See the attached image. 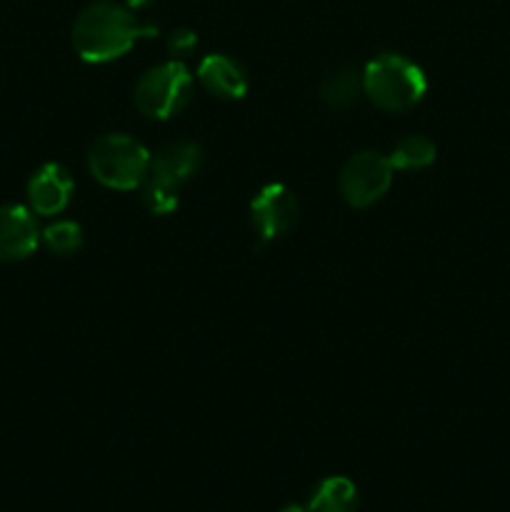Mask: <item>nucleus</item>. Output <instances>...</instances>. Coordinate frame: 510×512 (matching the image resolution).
Here are the masks:
<instances>
[{
  "mask_svg": "<svg viewBox=\"0 0 510 512\" xmlns=\"http://www.w3.org/2000/svg\"><path fill=\"white\" fill-rule=\"evenodd\" d=\"M193 93V75L180 60L155 65L135 83V108L153 120H168L188 105Z\"/></svg>",
  "mask_w": 510,
  "mask_h": 512,
  "instance_id": "nucleus-5",
  "label": "nucleus"
},
{
  "mask_svg": "<svg viewBox=\"0 0 510 512\" xmlns=\"http://www.w3.org/2000/svg\"><path fill=\"white\" fill-rule=\"evenodd\" d=\"M280 512H308V508H305V505H285Z\"/></svg>",
  "mask_w": 510,
  "mask_h": 512,
  "instance_id": "nucleus-17",
  "label": "nucleus"
},
{
  "mask_svg": "<svg viewBox=\"0 0 510 512\" xmlns=\"http://www.w3.org/2000/svg\"><path fill=\"white\" fill-rule=\"evenodd\" d=\"M73 178L60 163H45L30 175L28 180V203L30 210L38 215H58L68 208L73 195Z\"/></svg>",
  "mask_w": 510,
  "mask_h": 512,
  "instance_id": "nucleus-9",
  "label": "nucleus"
},
{
  "mask_svg": "<svg viewBox=\"0 0 510 512\" xmlns=\"http://www.w3.org/2000/svg\"><path fill=\"white\" fill-rule=\"evenodd\" d=\"M435 143L425 135H405L395 143L393 153H390V163H393V170H420L428 168L435 160Z\"/></svg>",
  "mask_w": 510,
  "mask_h": 512,
  "instance_id": "nucleus-12",
  "label": "nucleus"
},
{
  "mask_svg": "<svg viewBox=\"0 0 510 512\" xmlns=\"http://www.w3.org/2000/svg\"><path fill=\"white\" fill-rule=\"evenodd\" d=\"M360 90H363V75L355 73L353 68L335 70L320 85V95L330 108H348L358 100Z\"/></svg>",
  "mask_w": 510,
  "mask_h": 512,
  "instance_id": "nucleus-13",
  "label": "nucleus"
},
{
  "mask_svg": "<svg viewBox=\"0 0 510 512\" xmlns=\"http://www.w3.org/2000/svg\"><path fill=\"white\" fill-rule=\"evenodd\" d=\"M308 512H355L358 510V488L343 475L325 478L308 500Z\"/></svg>",
  "mask_w": 510,
  "mask_h": 512,
  "instance_id": "nucleus-11",
  "label": "nucleus"
},
{
  "mask_svg": "<svg viewBox=\"0 0 510 512\" xmlns=\"http://www.w3.org/2000/svg\"><path fill=\"white\" fill-rule=\"evenodd\" d=\"M88 170L105 188L133 190L148 178L150 153L125 133L100 135L88 148Z\"/></svg>",
  "mask_w": 510,
  "mask_h": 512,
  "instance_id": "nucleus-4",
  "label": "nucleus"
},
{
  "mask_svg": "<svg viewBox=\"0 0 510 512\" xmlns=\"http://www.w3.org/2000/svg\"><path fill=\"white\" fill-rule=\"evenodd\" d=\"M203 153L195 143L178 140L150 158L148 178L143 180V203L153 215H170L178 208V193L200 168Z\"/></svg>",
  "mask_w": 510,
  "mask_h": 512,
  "instance_id": "nucleus-3",
  "label": "nucleus"
},
{
  "mask_svg": "<svg viewBox=\"0 0 510 512\" xmlns=\"http://www.w3.org/2000/svg\"><path fill=\"white\" fill-rule=\"evenodd\" d=\"M198 80L215 98L238 100L248 93V75H245L243 65L223 53L205 55L200 60Z\"/></svg>",
  "mask_w": 510,
  "mask_h": 512,
  "instance_id": "nucleus-10",
  "label": "nucleus"
},
{
  "mask_svg": "<svg viewBox=\"0 0 510 512\" xmlns=\"http://www.w3.org/2000/svg\"><path fill=\"white\" fill-rule=\"evenodd\" d=\"M140 35H155V28H143L125 5L98 0L75 18L73 48L88 63H108L128 53Z\"/></svg>",
  "mask_w": 510,
  "mask_h": 512,
  "instance_id": "nucleus-1",
  "label": "nucleus"
},
{
  "mask_svg": "<svg viewBox=\"0 0 510 512\" xmlns=\"http://www.w3.org/2000/svg\"><path fill=\"white\" fill-rule=\"evenodd\" d=\"M150 3H153V0H125V5H128V8H133V10L145 8V5H150Z\"/></svg>",
  "mask_w": 510,
  "mask_h": 512,
  "instance_id": "nucleus-16",
  "label": "nucleus"
},
{
  "mask_svg": "<svg viewBox=\"0 0 510 512\" xmlns=\"http://www.w3.org/2000/svg\"><path fill=\"white\" fill-rule=\"evenodd\" d=\"M195 45H198V38H195L193 30H188V28L173 30V33H170V38H168L170 55H188L190 50L195 48Z\"/></svg>",
  "mask_w": 510,
  "mask_h": 512,
  "instance_id": "nucleus-15",
  "label": "nucleus"
},
{
  "mask_svg": "<svg viewBox=\"0 0 510 512\" xmlns=\"http://www.w3.org/2000/svg\"><path fill=\"white\" fill-rule=\"evenodd\" d=\"M45 248L55 255H73L78 253L80 245H83V230L73 220H58V223L48 225V228L40 233Z\"/></svg>",
  "mask_w": 510,
  "mask_h": 512,
  "instance_id": "nucleus-14",
  "label": "nucleus"
},
{
  "mask_svg": "<svg viewBox=\"0 0 510 512\" xmlns=\"http://www.w3.org/2000/svg\"><path fill=\"white\" fill-rule=\"evenodd\" d=\"M250 220H253V228L260 240L280 238L298 220V200L285 185H265L250 203Z\"/></svg>",
  "mask_w": 510,
  "mask_h": 512,
  "instance_id": "nucleus-7",
  "label": "nucleus"
},
{
  "mask_svg": "<svg viewBox=\"0 0 510 512\" xmlns=\"http://www.w3.org/2000/svg\"><path fill=\"white\" fill-rule=\"evenodd\" d=\"M393 180V163L375 150H363L348 158L340 170V195L353 208H368L383 198Z\"/></svg>",
  "mask_w": 510,
  "mask_h": 512,
  "instance_id": "nucleus-6",
  "label": "nucleus"
},
{
  "mask_svg": "<svg viewBox=\"0 0 510 512\" xmlns=\"http://www.w3.org/2000/svg\"><path fill=\"white\" fill-rule=\"evenodd\" d=\"M428 90L423 70L398 53H383L363 70V93L388 113H405L423 100Z\"/></svg>",
  "mask_w": 510,
  "mask_h": 512,
  "instance_id": "nucleus-2",
  "label": "nucleus"
},
{
  "mask_svg": "<svg viewBox=\"0 0 510 512\" xmlns=\"http://www.w3.org/2000/svg\"><path fill=\"white\" fill-rule=\"evenodd\" d=\"M40 228L33 210L25 205H0V260L15 263L35 253Z\"/></svg>",
  "mask_w": 510,
  "mask_h": 512,
  "instance_id": "nucleus-8",
  "label": "nucleus"
}]
</instances>
